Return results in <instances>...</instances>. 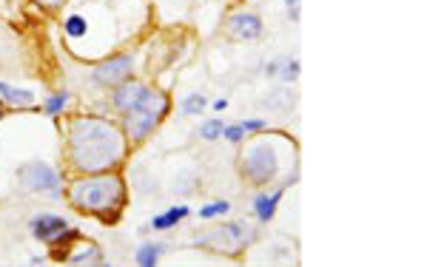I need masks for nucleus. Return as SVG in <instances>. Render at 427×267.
I'll use <instances>...</instances> for the list:
<instances>
[{"label":"nucleus","mask_w":427,"mask_h":267,"mask_svg":"<svg viewBox=\"0 0 427 267\" xmlns=\"http://www.w3.org/2000/svg\"><path fill=\"white\" fill-rule=\"evenodd\" d=\"M163 251H165V244H143L140 251H137V264H143V267H151V264H157L160 262V256H163Z\"/></svg>","instance_id":"14"},{"label":"nucleus","mask_w":427,"mask_h":267,"mask_svg":"<svg viewBox=\"0 0 427 267\" xmlns=\"http://www.w3.org/2000/svg\"><path fill=\"white\" fill-rule=\"evenodd\" d=\"M228 202H211V205H203L200 207V216L203 219H211V216H222V214H228Z\"/></svg>","instance_id":"17"},{"label":"nucleus","mask_w":427,"mask_h":267,"mask_svg":"<svg viewBox=\"0 0 427 267\" xmlns=\"http://www.w3.org/2000/svg\"><path fill=\"white\" fill-rule=\"evenodd\" d=\"M165 111H168V97H165V94H151V97L146 100V105L131 108V111L126 114V128H128V134H131L134 140H143L146 134L165 117Z\"/></svg>","instance_id":"3"},{"label":"nucleus","mask_w":427,"mask_h":267,"mask_svg":"<svg viewBox=\"0 0 427 267\" xmlns=\"http://www.w3.org/2000/svg\"><path fill=\"white\" fill-rule=\"evenodd\" d=\"M128 74H131V57H114V60H106L94 71V80L106 83V86H117L128 77Z\"/></svg>","instance_id":"9"},{"label":"nucleus","mask_w":427,"mask_h":267,"mask_svg":"<svg viewBox=\"0 0 427 267\" xmlns=\"http://www.w3.org/2000/svg\"><path fill=\"white\" fill-rule=\"evenodd\" d=\"M222 134V123L220 120H208V123H203V128H200V137L203 140H217Z\"/></svg>","instance_id":"19"},{"label":"nucleus","mask_w":427,"mask_h":267,"mask_svg":"<svg viewBox=\"0 0 427 267\" xmlns=\"http://www.w3.org/2000/svg\"><path fill=\"white\" fill-rule=\"evenodd\" d=\"M17 177L32 190H51V194H57V188H60V177H57L54 168H49L46 162H26L17 170Z\"/></svg>","instance_id":"6"},{"label":"nucleus","mask_w":427,"mask_h":267,"mask_svg":"<svg viewBox=\"0 0 427 267\" xmlns=\"http://www.w3.org/2000/svg\"><path fill=\"white\" fill-rule=\"evenodd\" d=\"M32 233L41 242L54 244V242H60L69 233V225H66V219L54 216V214H41V216L32 219Z\"/></svg>","instance_id":"7"},{"label":"nucleus","mask_w":427,"mask_h":267,"mask_svg":"<svg viewBox=\"0 0 427 267\" xmlns=\"http://www.w3.org/2000/svg\"><path fill=\"white\" fill-rule=\"evenodd\" d=\"M188 216V207L185 205H177V207H171V211L160 214V216H154L151 219V231H168V227H174L180 219Z\"/></svg>","instance_id":"11"},{"label":"nucleus","mask_w":427,"mask_h":267,"mask_svg":"<svg viewBox=\"0 0 427 267\" xmlns=\"http://www.w3.org/2000/svg\"><path fill=\"white\" fill-rule=\"evenodd\" d=\"M66 105H69V94H54V97L46 100V114L54 117V114H60Z\"/></svg>","instance_id":"18"},{"label":"nucleus","mask_w":427,"mask_h":267,"mask_svg":"<svg viewBox=\"0 0 427 267\" xmlns=\"http://www.w3.org/2000/svg\"><path fill=\"white\" fill-rule=\"evenodd\" d=\"M285 3H288V12H290V17H294V21H297V17H299V0H285Z\"/></svg>","instance_id":"24"},{"label":"nucleus","mask_w":427,"mask_h":267,"mask_svg":"<svg viewBox=\"0 0 427 267\" xmlns=\"http://www.w3.org/2000/svg\"><path fill=\"white\" fill-rule=\"evenodd\" d=\"M245 177H251L254 182H268L277 174V154L268 142H259L254 148L245 151V162H242Z\"/></svg>","instance_id":"5"},{"label":"nucleus","mask_w":427,"mask_h":267,"mask_svg":"<svg viewBox=\"0 0 427 267\" xmlns=\"http://www.w3.org/2000/svg\"><path fill=\"white\" fill-rule=\"evenodd\" d=\"M71 262H74V264H86V262H100V253H97L94 247H91V253H86V256H74Z\"/></svg>","instance_id":"22"},{"label":"nucleus","mask_w":427,"mask_h":267,"mask_svg":"<svg viewBox=\"0 0 427 267\" xmlns=\"http://www.w3.org/2000/svg\"><path fill=\"white\" fill-rule=\"evenodd\" d=\"M126 199L123 182L117 177H94V179H80L71 188V202L80 211L97 214V216H111V211L117 214L120 205Z\"/></svg>","instance_id":"2"},{"label":"nucleus","mask_w":427,"mask_h":267,"mask_svg":"<svg viewBox=\"0 0 427 267\" xmlns=\"http://www.w3.org/2000/svg\"><path fill=\"white\" fill-rule=\"evenodd\" d=\"M285 80H297L299 77V63L297 60H285V71H279Z\"/></svg>","instance_id":"20"},{"label":"nucleus","mask_w":427,"mask_h":267,"mask_svg":"<svg viewBox=\"0 0 427 267\" xmlns=\"http://www.w3.org/2000/svg\"><path fill=\"white\" fill-rule=\"evenodd\" d=\"M151 97V91L140 83H126L120 86L117 91H114V105L123 108V111H131V108H140L146 105V100Z\"/></svg>","instance_id":"10"},{"label":"nucleus","mask_w":427,"mask_h":267,"mask_svg":"<svg viewBox=\"0 0 427 267\" xmlns=\"http://www.w3.org/2000/svg\"><path fill=\"white\" fill-rule=\"evenodd\" d=\"M214 108H217V111H225V108H228V103H225V100H217V103H214Z\"/></svg>","instance_id":"26"},{"label":"nucleus","mask_w":427,"mask_h":267,"mask_svg":"<svg viewBox=\"0 0 427 267\" xmlns=\"http://www.w3.org/2000/svg\"><path fill=\"white\" fill-rule=\"evenodd\" d=\"M0 97H3L6 103H12V105H32L34 94L32 91H23V88H14L9 83H0Z\"/></svg>","instance_id":"13"},{"label":"nucleus","mask_w":427,"mask_h":267,"mask_svg":"<svg viewBox=\"0 0 427 267\" xmlns=\"http://www.w3.org/2000/svg\"><path fill=\"white\" fill-rule=\"evenodd\" d=\"M205 97H203V94H197V91H194V94H188V97L183 100V114H203L205 111Z\"/></svg>","instance_id":"15"},{"label":"nucleus","mask_w":427,"mask_h":267,"mask_svg":"<svg viewBox=\"0 0 427 267\" xmlns=\"http://www.w3.org/2000/svg\"><path fill=\"white\" fill-rule=\"evenodd\" d=\"M71 160L80 170H108L126 154L120 131L103 120H77L69 128Z\"/></svg>","instance_id":"1"},{"label":"nucleus","mask_w":427,"mask_h":267,"mask_svg":"<svg viewBox=\"0 0 427 267\" xmlns=\"http://www.w3.org/2000/svg\"><path fill=\"white\" fill-rule=\"evenodd\" d=\"M222 134H225L231 142H240L242 134H245V128H242V125H231V128H222Z\"/></svg>","instance_id":"21"},{"label":"nucleus","mask_w":427,"mask_h":267,"mask_svg":"<svg viewBox=\"0 0 427 267\" xmlns=\"http://www.w3.org/2000/svg\"><path fill=\"white\" fill-rule=\"evenodd\" d=\"M242 128H245V131H259V128H265V123H262V120H245Z\"/></svg>","instance_id":"23"},{"label":"nucleus","mask_w":427,"mask_h":267,"mask_svg":"<svg viewBox=\"0 0 427 267\" xmlns=\"http://www.w3.org/2000/svg\"><path fill=\"white\" fill-rule=\"evenodd\" d=\"M279 199H282V190H277L274 196H257V199H254V211H257V216H259L262 222H270V219H274V211H277Z\"/></svg>","instance_id":"12"},{"label":"nucleus","mask_w":427,"mask_h":267,"mask_svg":"<svg viewBox=\"0 0 427 267\" xmlns=\"http://www.w3.org/2000/svg\"><path fill=\"white\" fill-rule=\"evenodd\" d=\"M228 34L237 37V40H257L262 34V21L251 12H240L228 21Z\"/></svg>","instance_id":"8"},{"label":"nucleus","mask_w":427,"mask_h":267,"mask_svg":"<svg viewBox=\"0 0 427 267\" xmlns=\"http://www.w3.org/2000/svg\"><path fill=\"white\" fill-rule=\"evenodd\" d=\"M37 3H43V6H60L63 0H37Z\"/></svg>","instance_id":"25"},{"label":"nucleus","mask_w":427,"mask_h":267,"mask_svg":"<svg viewBox=\"0 0 427 267\" xmlns=\"http://www.w3.org/2000/svg\"><path fill=\"white\" fill-rule=\"evenodd\" d=\"M66 34L69 37H83L86 34V21L80 14H71L69 21H66Z\"/></svg>","instance_id":"16"},{"label":"nucleus","mask_w":427,"mask_h":267,"mask_svg":"<svg viewBox=\"0 0 427 267\" xmlns=\"http://www.w3.org/2000/svg\"><path fill=\"white\" fill-rule=\"evenodd\" d=\"M254 242V231L245 225V222H228L222 225L220 231H214L211 236L197 239V244H208V247H217L222 253H240L245 244Z\"/></svg>","instance_id":"4"}]
</instances>
